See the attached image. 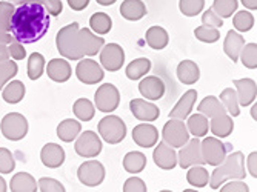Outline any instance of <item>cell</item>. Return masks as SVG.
Wrapping results in <instances>:
<instances>
[{
    "label": "cell",
    "instance_id": "f6af8a7d",
    "mask_svg": "<svg viewBox=\"0 0 257 192\" xmlns=\"http://www.w3.org/2000/svg\"><path fill=\"white\" fill-rule=\"evenodd\" d=\"M14 11H16L14 4H11V2H0V30L10 33Z\"/></svg>",
    "mask_w": 257,
    "mask_h": 192
},
{
    "label": "cell",
    "instance_id": "d6a6232c",
    "mask_svg": "<svg viewBox=\"0 0 257 192\" xmlns=\"http://www.w3.org/2000/svg\"><path fill=\"white\" fill-rule=\"evenodd\" d=\"M4 100L7 103L16 105L22 102V99L25 97V85L20 80H13L8 83V86H4Z\"/></svg>",
    "mask_w": 257,
    "mask_h": 192
},
{
    "label": "cell",
    "instance_id": "52a82bcc",
    "mask_svg": "<svg viewBox=\"0 0 257 192\" xmlns=\"http://www.w3.org/2000/svg\"><path fill=\"white\" fill-rule=\"evenodd\" d=\"M94 103H96V108L100 112H105V114L114 112L115 109L119 108V103H120L119 89L115 88L114 85H111V83H103L96 91Z\"/></svg>",
    "mask_w": 257,
    "mask_h": 192
},
{
    "label": "cell",
    "instance_id": "cb8c5ba5",
    "mask_svg": "<svg viewBox=\"0 0 257 192\" xmlns=\"http://www.w3.org/2000/svg\"><path fill=\"white\" fill-rule=\"evenodd\" d=\"M243 45H245V39L236 30H231L223 42V51L232 62H239V56Z\"/></svg>",
    "mask_w": 257,
    "mask_h": 192
},
{
    "label": "cell",
    "instance_id": "ffe728a7",
    "mask_svg": "<svg viewBox=\"0 0 257 192\" xmlns=\"http://www.w3.org/2000/svg\"><path fill=\"white\" fill-rule=\"evenodd\" d=\"M71 65L69 62H66L65 59H53L50 60V63L46 65V74L53 82L57 83H65L71 77Z\"/></svg>",
    "mask_w": 257,
    "mask_h": 192
},
{
    "label": "cell",
    "instance_id": "5b68a950",
    "mask_svg": "<svg viewBox=\"0 0 257 192\" xmlns=\"http://www.w3.org/2000/svg\"><path fill=\"white\" fill-rule=\"evenodd\" d=\"M0 129H2L5 138L19 141L22 138H25V135L28 134V120L20 112H10L2 118Z\"/></svg>",
    "mask_w": 257,
    "mask_h": 192
},
{
    "label": "cell",
    "instance_id": "8992f818",
    "mask_svg": "<svg viewBox=\"0 0 257 192\" xmlns=\"http://www.w3.org/2000/svg\"><path fill=\"white\" fill-rule=\"evenodd\" d=\"M162 137L167 145L173 148H182L185 143L190 140V132L186 129L183 120L171 118L165 123V126H163Z\"/></svg>",
    "mask_w": 257,
    "mask_h": 192
},
{
    "label": "cell",
    "instance_id": "e7e4bbea",
    "mask_svg": "<svg viewBox=\"0 0 257 192\" xmlns=\"http://www.w3.org/2000/svg\"><path fill=\"white\" fill-rule=\"evenodd\" d=\"M251 115H252V118L255 120V106H254V108L251 109Z\"/></svg>",
    "mask_w": 257,
    "mask_h": 192
},
{
    "label": "cell",
    "instance_id": "4316f807",
    "mask_svg": "<svg viewBox=\"0 0 257 192\" xmlns=\"http://www.w3.org/2000/svg\"><path fill=\"white\" fill-rule=\"evenodd\" d=\"M80 132H82V125L77 122V120H73V118L63 120V122H60L57 126V137L65 143L74 141Z\"/></svg>",
    "mask_w": 257,
    "mask_h": 192
},
{
    "label": "cell",
    "instance_id": "6125c7cd",
    "mask_svg": "<svg viewBox=\"0 0 257 192\" xmlns=\"http://www.w3.org/2000/svg\"><path fill=\"white\" fill-rule=\"evenodd\" d=\"M96 2H97L99 5H102V7H109V5H112V4L117 2V0H96Z\"/></svg>",
    "mask_w": 257,
    "mask_h": 192
},
{
    "label": "cell",
    "instance_id": "2e32d148",
    "mask_svg": "<svg viewBox=\"0 0 257 192\" xmlns=\"http://www.w3.org/2000/svg\"><path fill=\"white\" fill-rule=\"evenodd\" d=\"M154 163L160 167V169L171 171L177 166V154L173 146L167 145L165 141L159 143L153 152Z\"/></svg>",
    "mask_w": 257,
    "mask_h": 192
},
{
    "label": "cell",
    "instance_id": "6f0895ef",
    "mask_svg": "<svg viewBox=\"0 0 257 192\" xmlns=\"http://www.w3.org/2000/svg\"><path fill=\"white\" fill-rule=\"evenodd\" d=\"M13 40H14V37L10 33L0 30V45H10Z\"/></svg>",
    "mask_w": 257,
    "mask_h": 192
},
{
    "label": "cell",
    "instance_id": "11a10c76",
    "mask_svg": "<svg viewBox=\"0 0 257 192\" xmlns=\"http://www.w3.org/2000/svg\"><path fill=\"white\" fill-rule=\"evenodd\" d=\"M68 5L74 11H83L89 5V0H68Z\"/></svg>",
    "mask_w": 257,
    "mask_h": 192
},
{
    "label": "cell",
    "instance_id": "e0dca14e",
    "mask_svg": "<svg viewBox=\"0 0 257 192\" xmlns=\"http://www.w3.org/2000/svg\"><path fill=\"white\" fill-rule=\"evenodd\" d=\"M139 92L151 102L160 100L163 95H165V83H163L160 77H156V76L145 77L139 83Z\"/></svg>",
    "mask_w": 257,
    "mask_h": 192
},
{
    "label": "cell",
    "instance_id": "bcb514c9",
    "mask_svg": "<svg viewBox=\"0 0 257 192\" xmlns=\"http://www.w3.org/2000/svg\"><path fill=\"white\" fill-rule=\"evenodd\" d=\"M194 36L197 37V40L203 42V43H216L220 39V33L217 28H211V27H199L194 30Z\"/></svg>",
    "mask_w": 257,
    "mask_h": 192
},
{
    "label": "cell",
    "instance_id": "4fadbf2b",
    "mask_svg": "<svg viewBox=\"0 0 257 192\" xmlns=\"http://www.w3.org/2000/svg\"><path fill=\"white\" fill-rule=\"evenodd\" d=\"M77 79L85 85H94L103 80V69L102 66L92 59H82L76 68Z\"/></svg>",
    "mask_w": 257,
    "mask_h": 192
},
{
    "label": "cell",
    "instance_id": "1f68e13d",
    "mask_svg": "<svg viewBox=\"0 0 257 192\" xmlns=\"http://www.w3.org/2000/svg\"><path fill=\"white\" fill-rule=\"evenodd\" d=\"M150 69H151V62L145 57H140V59L133 60L126 66L125 73H126V77L130 80H139V79H142L145 74H148Z\"/></svg>",
    "mask_w": 257,
    "mask_h": 192
},
{
    "label": "cell",
    "instance_id": "4dcf8cb0",
    "mask_svg": "<svg viewBox=\"0 0 257 192\" xmlns=\"http://www.w3.org/2000/svg\"><path fill=\"white\" fill-rule=\"evenodd\" d=\"M186 129L188 132L193 134V137H205L209 131V123L208 118L203 114H193L191 117H188V123H186Z\"/></svg>",
    "mask_w": 257,
    "mask_h": 192
},
{
    "label": "cell",
    "instance_id": "60d3db41",
    "mask_svg": "<svg viewBox=\"0 0 257 192\" xmlns=\"http://www.w3.org/2000/svg\"><path fill=\"white\" fill-rule=\"evenodd\" d=\"M180 13L186 17L199 16L205 8V0H180L179 2Z\"/></svg>",
    "mask_w": 257,
    "mask_h": 192
},
{
    "label": "cell",
    "instance_id": "c3c4849f",
    "mask_svg": "<svg viewBox=\"0 0 257 192\" xmlns=\"http://www.w3.org/2000/svg\"><path fill=\"white\" fill-rule=\"evenodd\" d=\"M37 189H40L42 192H65V187L60 181L50 178V177H43L39 180L37 183Z\"/></svg>",
    "mask_w": 257,
    "mask_h": 192
},
{
    "label": "cell",
    "instance_id": "94428289",
    "mask_svg": "<svg viewBox=\"0 0 257 192\" xmlns=\"http://www.w3.org/2000/svg\"><path fill=\"white\" fill-rule=\"evenodd\" d=\"M11 4L16 5H22V4H28V2H36V4H42V0H10Z\"/></svg>",
    "mask_w": 257,
    "mask_h": 192
},
{
    "label": "cell",
    "instance_id": "f35d334b",
    "mask_svg": "<svg viewBox=\"0 0 257 192\" xmlns=\"http://www.w3.org/2000/svg\"><path fill=\"white\" fill-rule=\"evenodd\" d=\"M45 71V57L40 53H33L28 59V77L37 80L42 77Z\"/></svg>",
    "mask_w": 257,
    "mask_h": 192
},
{
    "label": "cell",
    "instance_id": "ba28073f",
    "mask_svg": "<svg viewBox=\"0 0 257 192\" xmlns=\"http://www.w3.org/2000/svg\"><path fill=\"white\" fill-rule=\"evenodd\" d=\"M200 152L205 163L211 166H219L226 157V146L217 137H206L200 141Z\"/></svg>",
    "mask_w": 257,
    "mask_h": 192
},
{
    "label": "cell",
    "instance_id": "9c48e42d",
    "mask_svg": "<svg viewBox=\"0 0 257 192\" xmlns=\"http://www.w3.org/2000/svg\"><path fill=\"white\" fill-rule=\"evenodd\" d=\"M77 177L82 184L88 187H96L103 183L105 180V167L100 161L97 160H89L80 164Z\"/></svg>",
    "mask_w": 257,
    "mask_h": 192
},
{
    "label": "cell",
    "instance_id": "7402d4cb",
    "mask_svg": "<svg viewBox=\"0 0 257 192\" xmlns=\"http://www.w3.org/2000/svg\"><path fill=\"white\" fill-rule=\"evenodd\" d=\"M234 86L237 88V99L240 106H249L252 102H255L257 85L252 79L234 80Z\"/></svg>",
    "mask_w": 257,
    "mask_h": 192
},
{
    "label": "cell",
    "instance_id": "681fc988",
    "mask_svg": "<svg viewBox=\"0 0 257 192\" xmlns=\"http://www.w3.org/2000/svg\"><path fill=\"white\" fill-rule=\"evenodd\" d=\"M202 23L205 27H211V28H222L223 25V19L219 17L213 10H206L202 14Z\"/></svg>",
    "mask_w": 257,
    "mask_h": 192
},
{
    "label": "cell",
    "instance_id": "9a60e30c",
    "mask_svg": "<svg viewBox=\"0 0 257 192\" xmlns=\"http://www.w3.org/2000/svg\"><path fill=\"white\" fill-rule=\"evenodd\" d=\"M133 140L140 148H153L159 141V131L154 125L140 123L133 129Z\"/></svg>",
    "mask_w": 257,
    "mask_h": 192
},
{
    "label": "cell",
    "instance_id": "8fae6325",
    "mask_svg": "<svg viewBox=\"0 0 257 192\" xmlns=\"http://www.w3.org/2000/svg\"><path fill=\"white\" fill-rule=\"evenodd\" d=\"M74 149L80 157L85 158L97 157L102 152V140L94 131H85L77 135Z\"/></svg>",
    "mask_w": 257,
    "mask_h": 192
},
{
    "label": "cell",
    "instance_id": "30bf717a",
    "mask_svg": "<svg viewBox=\"0 0 257 192\" xmlns=\"http://www.w3.org/2000/svg\"><path fill=\"white\" fill-rule=\"evenodd\" d=\"M100 54V65L109 71V73H115L119 71L125 63V51L123 48L117 43H106L102 46Z\"/></svg>",
    "mask_w": 257,
    "mask_h": 192
},
{
    "label": "cell",
    "instance_id": "484cf974",
    "mask_svg": "<svg viewBox=\"0 0 257 192\" xmlns=\"http://www.w3.org/2000/svg\"><path fill=\"white\" fill-rule=\"evenodd\" d=\"M120 14L126 20L137 22L147 16V7L142 0H125L120 5Z\"/></svg>",
    "mask_w": 257,
    "mask_h": 192
},
{
    "label": "cell",
    "instance_id": "83f0119b",
    "mask_svg": "<svg viewBox=\"0 0 257 192\" xmlns=\"http://www.w3.org/2000/svg\"><path fill=\"white\" fill-rule=\"evenodd\" d=\"M145 40L148 43L150 48H153V50H163V48L168 46V42H170V36L167 33L165 28L162 27H151L147 34H145Z\"/></svg>",
    "mask_w": 257,
    "mask_h": 192
},
{
    "label": "cell",
    "instance_id": "5bb4252c",
    "mask_svg": "<svg viewBox=\"0 0 257 192\" xmlns=\"http://www.w3.org/2000/svg\"><path fill=\"white\" fill-rule=\"evenodd\" d=\"M105 45V40L99 36H94L89 28H79L77 33V48L83 56H96Z\"/></svg>",
    "mask_w": 257,
    "mask_h": 192
},
{
    "label": "cell",
    "instance_id": "603a6c76",
    "mask_svg": "<svg viewBox=\"0 0 257 192\" xmlns=\"http://www.w3.org/2000/svg\"><path fill=\"white\" fill-rule=\"evenodd\" d=\"M209 129L213 131V134L217 138H225V137H229L231 132H232V129H234V122H232V118H231L229 114L223 112V114H219V115L211 117Z\"/></svg>",
    "mask_w": 257,
    "mask_h": 192
},
{
    "label": "cell",
    "instance_id": "7a4b0ae2",
    "mask_svg": "<svg viewBox=\"0 0 257 192\" xmlns=\"http://www.w3.org/2000/svg\"><path fill=\"white\" fill-rule=\"evenodd\" d=\"M245 174V157L242 152H232L231 155L225 157V160L216 166L213 174L209 175V187L219 189L228 180H243Z\"/></svg>",
    "mask_w": 257,
    "mask_h": 192
},
{
    "label": "cell",
    "instance_id": "d590c367",
    "mask_svg": "<svg viewBox=\"0 0 257 192\" xmlns=\"http://www.w3.org/2000/svg\"><path fill=\"white\" fill-rule=\"evenodd\" d=\"M188 174H186V181L193 187H205L209 181V174L202 164H194L188 167Z\"/></svg>",
    "mask_w": 257,
    "mask_h": 192
},
{
    "label": "cell",
    "instance_id": "ab89813d",
    "mask_svg": "<svg viewBox=\"0 0 257 192\" xmlns=\"http://www.w3.org/2000/svg\"><path fill=\"white\" fill-rule=\"evenodd\" d=\"M237 0H214V4H213V11L222 17V19H226L229 16H232L236 11H237Z\"/></svg>",
    "mask_w": 257,
    "mask_h": 192
},
{
    "label": "cell",
    "instance_id": "e575fe53",
    "mask_svg": "<svg viewBox=\"0 0 257 192\" xmlns=\"http://www.w3.org/2000/svg\"><path fill=\"white\" fill-rule=\"evenodd\" d=\"M219 100L222 102V105L225 106V109L229 112V115L237 117L240 115V105H239V99H237V92L234 89H223L220 92Z\"/></svg>",
    "mask_w": 257,
    "mask_h": 192
},
{
    "label": "cell",
    "instance_id": "816d5d0a",
    "mask_svg": "<svg viewBox=\"0 0 257 192\" xmlns=\"http://www.w3.org/2000/svg\"><path fill=\"white\" fill-rule=\"evenodd\" d=\"M8 51H10V56H11L14 60H23V59L27 57L25 48H23V46H22V43H20V42H17L16 39L10 43Z\"/></svg>",
    "mask_w": 257,
    "mask_h": 192
},
{
    "label": "cell",
    "instance_id": "ac0fdd59",
    "mask_svg": "<svg viewBox=\"0 0 257 192\" xmlns=\"http://www.w3.org/2000/svg\"><path fill=\"white\" fill-rule=\"evenodd\" d=\"M130 109L133 115L137 120H142V122H154L160 115V109L154 103L145 102L144 99H133L130 103Z\"/></svg>",
    "mask_w": 257,
    "mask_h": 192
},
{
    "label": "cell",
    "instance_id": "f546056e",
    "mask_svg": "<svg viewBox=\"0 0 257 192\" xmlns=\"http://www.w3.org/2000/svg\"><path fill=\"white\" fill-rule=\"evenodd\" d=\"M147 166V157L144 152L133 151L123 157V167L130 174H140Z\"/></svg>",
    "mask_w": 257,
    "mask_h": 192
},
{
    "label": "cell",
    "instance_id": "3957f363",
    "mask_svg": "<svg viewBox=\"0 0 257 192\" xmlns=\"http://www.w3.org/2000/svg\"><path fill=\"white\" fill-rule=\"evenodd\" d=\"M77 33H79V23H69V25L63 27L56 37L57 51L62 57L68 60H80L83 54L77 48Z\"/></svg>",
    "mask_w": 257,
    "mask_h": 192
},
{
    "label": "cell",
    "instance_id": "f907efd6",
    "mask_svg": "<svg viewBox=\"0 0 257 192\" xmlns=\"http://www.w3.org/2000/svg\"><path fill=\"white\" fill-rule=\"evenodd\" d=\"M123 192H147V184L142 178L131 177L125 181Z\"/></svg>",
    "mask_w": 257,
    "mask_h": 192
},
{
    "label": "cell",
    "instance_id": "44dd1931",
    "mask_svg": "<svg viewBox=\"0 0 257 192\" xmlns=\"http://www.w3.org/2000/svg\"><path fill=\"white\" fill-rule=\"evenodd\" d=\"M40 160L46 167H60L65 161V151L56 143H46L40 151Z\"/></svg>",
    "mask_w": 257,
    "mask_h": 192
},
{
    "label": "cell",
    "instance_id": "91938a15",
    "mask_svg": "<svg viewBox=\"0 0 257 192\" xmlns=\"http://www.w3.org/2000/svg\"><path fill=\"white\" fill-rule=\"evenodd\" d=\"M242 5L246 7L248 10H257V0H242Z\"/></svg>",
    "mask_w": 257,
    "mask_h": 192
},
{
    "label": "cell",
    "instance_id": "ee69618b",
    "mask_svg": "<svg viewBox=\"0 0 257 192\" xmlns=\"http://www.w3.org/2000/svg\"><path fill=\"white\" fill-rule=\"evenodd\" d=\"M17 71H19V66L13 60H5L0 63V91L4 89V86L8 83V80H11L13 77L17 76Z\"/></svg>",
    "mask_w": 257,
    "mask_h": 192
},
{
    "label": "cell",
    "instance_id": "be15d7a7",
    "mask_svg": "<svg viewBox=\"0 0 257 192\" xmlns=\"http://www.w3.org/2000/svg\"><path fill=\"white\" fill-rule=\"evenodd\" d=\"M8 190V186H7V181L4 180V177L0 175V192H7Z\"/></svg>",
    "mask_w": 257,
    "mask_h": 192
},
{
    "label": "cell",
    "instance_id": "6da1fadb",
    "mask_svg": "<svg viewBox=\"0 0 257 192\" xmlns=\"http://www.w3.org/2000/svg\"><path fill=\"white\" fill-rule=\"evenodd\" d=\"M50 22V14L42 4H22L13 14L10 31L20 43H36L48 33Z\"/></svg>",
    "mask_w": 257,
    "mask_h": 192
},
{
    "label": "cell",
    "instance_id": "7dc6e473",
    "mask_svg": "<svg viewBox=\"0 0 257 192\" xmlns=\"http://www.w3.org/2000/svg\"><path fill=\"white\" fill-rule=\"evenodd\" d=\"M16 161L10 149L0 148V174H10L14 171Z\"/></svg>",
    "mask_w": 257,
    "mask_h": 192
},
{
    "label": "cell",
    "instance_id": "db71d44e",
    "mask_svg": "<svg viewBox=\"0 0 257 192\" xmlns=\"http://www.w3.org/2000/svg\"><path fill=\"white\" fill-rule=\"evenodd\" d=\"M220 190L222 192H248L249 187H248V184H245V183H242V181L237 180V181H229V183H226L223 187H220Z\"/></svg>",
    "mask_w": 257,
    "mask_h": 192
},
{
    "label": "cell",
    "instance_id": "f1b7e54d",
    "mask_svg": "<svg viewBox=\"0 0 257 192\" xmlns=\"http://www.w3.org/2000/svg\"><path fill=\"white\" fill-rule=\"evenodd\" d=\"M10 189L13 192H36L37 183L34 177L28 172H17L10 183Z\"/></svg>",
    "mask_w": 257,
    "mask_h": 192
},
{
    "label": "cell",
    "instance_id": "f5cc1de1",
    "mask_svg": "<svg viewBox=\"0 0 257 192\" xmlns=\"http://www.w3.org/2000/svg\"><path fill=\"white\" fill-rule=\"evenodd\" d=\"M42 5L45 7V10L48 11L50 16H60L62 14V10H63V5L60 0H42Z\"/></svg>",
    "mask_w": 257,
    "mask_h": 192
},
{
    "label": "cell",
    "instance_id": "d6986e66",
    "mask_svg": "<svg viewBox=\"0 0 257 192\" xmlns=\"http://www.w3.org/2000/svg\"><path fill=\"white\" fill-rule=\"evenodd\" d=\"M197 100V91L196 89H190L186 91L180 100L176 103V106L171 109V112L168 114L171 118H177V120H185L188 118L190 114L193 112V108H194V103Z\"/></svg>",
    "mask_w": 257,
    "mask_h": 192
},
{
    "label": "cell",
    "instance_id": "7bdbcfd3",
    "mask_svg": "<svg viewBox=\"0 0 257 192\" xmlns=\"http://www.w3.org/2000/svg\"><path fill=\"white\" fill-rule=\"evenodd\" d=\"M232 25L240 33H246L254 27V16L248 11H239L232 17Z\"/></svg>",
    "mask_w": 257,
    "mask_h": 192
},
{
    "label": "cell",
    "instance_id": "9f6ffc18",
    "mask_svg": "<svg viewBox=\"0 0 257 192\" xmlns=\"http://www.w3.org/2000/svg\"><path fill=\"white\" fill-rule=\"evenodd\" d=\"M255 161H257V152H251L249 157H248V169H249V174L255 178L257 177V169H255Z\"/></svg>",
    "mask_w": 257,
    "mask_h": 192
},
{
    "label": "cell",
    "instance_id": "7c38bea8",
    "mask_svg": "<svg viewBox=\"0 0 257 192\" xmlns=\"http://www.w3.org/2000/svg\"><path fill=\"white\" fill-rule=\"evenodd\" d=\"M202 152H200V140L190 138L185 145L180 148L177 154V164H180L182 169H188L194 164H203Z\"/></svg>",
    "mask_w": 257,
    "mask_h": 192
},
{
    "label": "cell",
    "instance_id": "680465c9",
    "mask_svg": "<svg viewBox=\"0 0 257 192\" xmlns=\"http://www.w3.org/2000/svg\"><path fill=\"white\" fill-rule=\"evenodd\" d=\"M8 57H10V51H8L7 45H0V63L8 60Z\"/></svg>",
    "mask_w": 257,
    "mask_h": 192
},
{
    "label": "cell",
    "instance_id": "277c9868",
    "mask_svg": "<svg viewBox=\"0 0 257 192\" xmlns=\"http://www.w3.org/2000/svg\"><path fill=\"white\" fill-rule=\"evenodd\" d=\"M97 128L100 137L109 145H117L126 137V125L117 115H106L99 122Z\"/></svg>",
    "mask_w": 257,
    "mask_h": 192
},
{
    "label": "cell",
    "instance_id": "836d02e7",
    "mask_svg": "<svg viewBox=\"0 0 257 192\" xmlns=\"http://www.w3.org/2000/svg\"><path fill=\"white\" fill-rule=\"evenodd\" d=\"M199 112L206 115V117H214V115H219V114H223L226 112L225 106L222 105V102L214 97V95H208V97H205L200 105L197 106Z\"/></svg>",
    "mask_w": 257,
    "mask_h": 192
},
{
    "label": "cell",
    "instance_id": "d4e9b609",
    "mask_svg": "<svg viewBox=\"0 0 257 192\" xmlns=\"http://www.w3.org/2000/svg\"><path fill=\"white\" fill-rule=\"evenodd\" d=\"M200 77V69L193 60H183L177 66V79L183 85H194Z\"/></svg>",
    "mask_w": 257,
    "mask_h": 192
},
{
    "label": "cell",
    "instance_id": "8d00e7d4",
    "mask_svg": "<svg viewBox=\"0 0 257 192\" xmlns=\"http://www.w3.org/2000/svg\"><path fill=\"white\" fill-rule=\"evenodd\" d=\"M111 27H112V20L105 13H96L89 19V30L100 34V36L108 34L111 31Z\"/></svg>",
    "mask_w": 257,
    "mask_h": 192
},
{
    "label": "cell",
    "instance_id": "74e56055",
    "mask_svg": "<svg viewBox=\"0 0 257 192\" xmlns=\"http://www.w3.org/2000/svg\"><path fill=\"white\" fill-rule=\"evenodd\" d=\"M73 112L76 114L79 120H82V122H89V120H92V117L96 115L94 105L88 99H79L73 106Z\"/></svg>",
    "mask_w": 257,
    "mask_h": 192
},
{
    "label": "cell",
    "instance_id": "b9f144b4",
    "mask_svg": "<svg viewBox=\"0 0 257 192\" xmlns=\"http://www.w3.org/2000/svg\"><path fill=\"white\" fill-rule=\"evenodd\" d=\"M239 59L242 60V63L246 68H249V69H255L257 68V45H255V42L243 45Z\"/></svg>",
    "mask_w": 257,
    "mask_h": 192
}]
</instances>
